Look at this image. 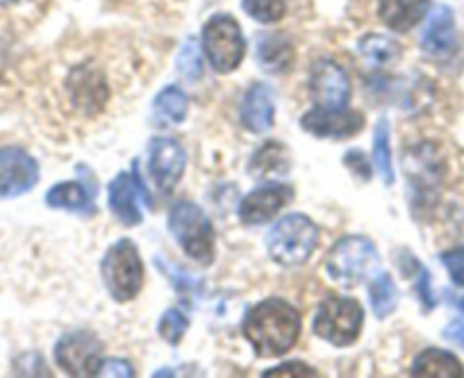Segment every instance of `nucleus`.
<instances>
[{"mask_svg":"<svg viewBox=\"0 0 464 378\" xmlns=\"http://www.w3.org/2000/svg\"><path fill=\"white\" fill-rule=\"evenodd\" d=\"M39 182L37 160L24 149H0V199L24 197Z\"/></svg>","mask_w":464,"mask_h":378,"instance_id":"obj_12","label":"nucleus"},{"mask_svg":"<svg viewBox=\"0 0 464 378\" xmlns=\"http://www.w3.org/2000/svg\"><path fill=\"white\" fill-rule=\"evenodd\" d=\"M242 7L260 24H278L287 15V0H242Z\"/></svg>","mask_w":464,"mask_h":378,"instance_id":"obj_26","label":"nucleus"},{"mask_svg":"<svg viewBox=\"0 0 464 378\" xmlns=\"http://www.w3.org/2000/svg\"><path fill=\"white\" fill-rule=\"evenodd\" d=\"M200 44H203L205 57L217 73H232L246 57V39L239 24L230 15H214L205 24Z\"/></svg>","mask_w":464,"mask_h":378,"instance_id":"obj_7","label":"nucleus"},{"mask_svg":"<svg viewBox=\"0 0 464 378\" xmlns=\"http://www.w3.org/2000/svg\"><path fill=\"white\" fill-rule=\"evenodd\" d=\"M292 201V187L287 185H265L253 189L239 203V219L246 226H260L274 219L287 203Z\"/></svg>","mask_w":464,"mask_h":378,"instance_id":"obj_14","label":"nucleus"},{"mask_svg":"<svg viewBox=\"0 0 464 378\" xmlns=\"http://www.w3.org/2000/svg\"><path fill=\"white\" fill-rule=\"evenodd\" d=\"M155 112H158L164 121L182 123L187 112H189V99H187V93L182 92L180 87L169 84V87H164L162 92L158 93V99H155Z\"/></svg>","mask_w":464,"mask_h":378,"instance_id":"obj_24","label":"nucleus"},{"mask_svg":"<svg viewBox=\"0 0 464 378\" xmlns=\"http://www.w3.org/2000/svg\"><path fill=\"white\" fill-rule=\"evenodd\" d=\"M362 326L364 310L360 301L337 295H330L321 301L312 322L316 335L333 346H351L358 342Z\"/></svg>","mask_w":464,"mask_h":378,"instance_id":"obj_5","label":"nucleus"},{"mask_svg":"<svg viewBox=\"0 0 464 378\" xmlns=\"http://www.w3.org/2000/svg\"><path fill=\"white\" fill-rule=\"evenodd\" d=\"M178 71H180V75L185 80H189V82H194V80L200 78V71H203V64H200V48L198 44L194 42V39H189V42L182 46L180 55H178Z\"/></svg>","mask_w":464,"mask_h":378,"instance_id":"obj_28","label":"nucleus"},{"mask_svg":"<svg viewBox=\"0 0 464 378\" xmlns=\"http://www.w3.org/2000/svg\"><path fill=\"white\" fill-rule=\"evenodd\" d=\"M441 262H444L446 271H449V276L453 278L455 286L464 287V247L446 251L444 256H441Z\"/></svg>","mask_w":464,"mask_h":378,"instance_id":"obj_31","label":"nucleus"},{"mask_svg":"<svg viewBox=\"0 0 464 378\" xmlns=\"http://www.w3.org/2000/svg\"><path fill=\"white\" fill-rule=\"evenodd\" d=\"M319 244V228L301 212L283 217L266 235V251L271 260L283 267H296L310 260Z\"/></svg>","mask_w":464,"mask_h":378,"instance_id":"obj_2","label":"nucleus"},{"mask_svg":"<svg viewBox=\"0 0 464 378\" xmlns=\"http://www.w3.org/2000/svg\"><path fill=\"white\" fill-rule=\"evenodd\" d=\"M96 376H135V369H132L130 363L126 360H119V358H110V360H102L101 367H98Z\"/></svg>","mask_w":464,"mask_h":378,"instance_id":"obj_32","label":"nucleus"},{"mask_svg":"<svg viewBox=\"0 0 464 378\" xmlns=\"http://www.w3.org/2000/svg\"><path fill=\"white\" fill-rule=\"evenodd\" d=\"M301 315L283 299L260 301L242 324L244 337L260 358H280L301 335Z\"/></svg>","mask_w":464,"mask_h":378,"instance_id":"obj_1","label":"nucleus"},{"mask_svg":"<svg viewBox=\"0 0 464 378\" xmlns=\"http://www.w3.org/2000/svg\"><path fill=\"white\" fill-rule=\"evenodd\" d=\"M307 89L321 108H346L351 101V78L333 60H316L310 69Z\"/></svg>","mask_w":464,"mask_h":378,"instance_id":"obj_10","label":"nucleus"},{"mask_svg":"<svg viewBox=\"0 0 464 378\" xmlns=\"http://www.w3.org/2000/svg\"><path fill=\"white\" fill-rule=\"evenodd\" d=\"M458 308H459V310H462V313H464V296H462V299H459V301H458Z\"/></svg>","mask_w":464,"mask_h":378,"instance_id":"obj_37","label":"nucleus"},{"mask_svg":"<svg viewBox=\"0 0 464 378\" xmlns=\"http://www.w3.org/2000/svg\"><path fill=\"white\" fill-rule=\"evenodd\" d=\"M137 194L144 199L146 203H150L149 192H146L144 182H141L140 173H119L114 180L107 187V206H110L111 215L121 221L123 226H137L141 224V210L137 206Z\"/></svg>","mask_w":464,"mask_h":378,"instance_id":"obj_13","label":"nucleus"},{"mask_svg":"<svg viewBox=\"0 0 464 378\" xmlns=\"http://www.w3.org/2000/svg\"><path fill=\"white\" fill-rule=\"evenodd\" d=\"M187 155L182 146L171 137H155L150 141V173L158 189L169 192L185 173Z\"/></svg>","mask_w":464,"mask_h":378,"instance_id":"obj_15","label":"nucleus"},{"mask_svg":"<svg viewBox=\"0 0 464 378\" xmlns=\"http://www.w3.org/2000/svg\"><path fill=\"white\" fill-rule=\"evenodd\" d=\"M187 331H189V319H187L185 315H182L180 310H176V308L167 310V313L162 315V319H160V324H158L160 337H162L164 342H169V344H173V346L180 344Z\"/></svg>","mask_w":464,"mask_h":378,"instance_id":"obj_27","label":"nucleus"},{"mask_svg":"<svg viewBox=\"0 0 464 378\" xmlns=\"http://www.w3.org/2000/svg\"><path fill=\"white\" fill-rule=\"evenodd\" d=\"M444 337L446 340L453 342V344H458L459 349H464V322L462 319H455V322H450L449 326H446Z\"/></svg>","mask_w":464,"mask_h":378,"instance_id":"obj_35","label":"nucleus"},{"mask_svg":"<svg viewBox=\"0 0 464 378\" xmlns=\"http://www.w3.org/2000/svg\"><path fill=\"white\" fill-rule=\"evenodd\" d=\"M417 269V278H414V292H417L419 301H421L423 310H432L435 308V299H432V290H430V274L423 265H414Z\"/></svg>","mask_w":464,"mask_h":378,"instance_id":"obj_30","label":"nucleus"},{"mask_svg":"<svg viewBox=\"0 0 464 378\" xmlns=\"http://www.w3.org/2000/svg\"><path fill=\"white\" fill-rule=\"evenodd\" d=\"M14 3H19V0H0V5H14Z\"/></svg>","mask_w":464,"mask_h":378,"instance_id":"obj_36","label":"nucleus"},{"mask_svg":"<svg viewBox=\"0 0 464 378\" xmlns=\"http://www.w3.org/2000/svg\"><path fill=\"white\" fill-rule=\"evenodd\" d=\"M283 150H285L283 146L276 144V141H274V144L262 146V149L257 150L256 160H253V164H251L253 176H257V178L269 176V173H271L269 167H276V164L280 167V158H283Z\"/></svg>","mask_w":464,"mask_h":378,"instance_id":"obj_29","label":"nucleus"},{"mask_svg":"<svg viewBox=\"0 0 464 378\" xmlns=\"http://www.w3.org/2000/svg\"><path fill=\"white\" fill-rule=\"evenodd\" d=\"M392 131L390 121L385 117L376 123L373 131V164H376L378 176L382 178L387 187L394 185V164H392Z\"/></svg>","mask_w":464,"mask_h":378,"instance_id":"obj_23","label":"nucleus"},{"mask_svg":"<svg viewBox=\"0 0 464 378\" xmlns=\"http://www.w3.org/2000/svg\"><path fill=\"white\" fill-rule=\"evenodd\" d=\"M239 119H242L244 128L256 132V135H265L274 128L276 105L269 84L253 82L248 87V92L244 93L242 105H239Z\"/></svg>","mask_w":464,"mask_h":378,"instance_id":"obj_17","label":"nucleus"},{"mask_svg":"<svg viewBox=\"0 0 464 378\" xmlns=\"http://www.w3.org/2000/svg\"><path fill=\"white\" fill-rule=\"evenodd\" d=\"M412 376H435V378H459L464 376V367L453 354L441 349H426L414 358Z\"/></svg>","mask_w":464,"mask_h":378,"instance_id":"obj_20","label":"nucleus"},{"mask_svg":"<svg viewBox=\"0 0 464 378\" xmlns=\"http://www.w3.org/2000/svg\"><path fill=\"white\" fill-rule=\"evenodd\" d=\"M265 376H316V372H312L307 364L289 363V364H280V367L276 369H269V372H265Z\"/></svg>","mask_w":464,"mask_h":378,"instance_id":"obj_34","label":"nucleus"},{"mask_svg":"<svg viewBox=\"0 0 464 378\" xmlns=\"http://www.w3.org/2000/svg\"><path fill=\"white\" fill-rule=\"evenodd\" d=\"M369 299H372V308L378 319H385L394 313L396 304H399V290H396L394 280L390 274H381L373 278L372 290H369Z\"/></svg>","mask_w":464,"mask_h":378,"instance_id":"obj_25","label":"nucleus"},{"mask_svg":"<svg viewBox=\"0 0 464 378\" xmlns=\"http://www.w3.org/2000/svg\"><path fill=\"white\" fill-rule=\"evenodd\" d=\"M169 233L182 251L200 265L214 260V228L209 217L189 201H178L169 212Z\"/></svg>","mask_w":464,"mask_h":378,"instance_id":"obj_6","label":"nucleus"},{"mask_svg":"<svg viewBox=\"0 0 464 378\" xmlns=\"http://www.w3.org/2000/svg\"><path fill=\"white\" fill-rule=\"evenodd\" d=\"M46 203L55 210L89 215L93 210V192L87 189L82 182H57L46 194Z\"/></svg>","mask_w":464,"mask_h":378,"instance_id":"obj_19","label":"nucleus"},{"mask_svg":"<svg viewBox=\"0 0 464 378\" xmlns=\"http://www.w3.org/2000/svg\"><path fill=\"white\" fill-rule=\"evenodd\" d=\"M358 51L369 64L378 66V69L392 64L401 55L399 44L392 37H385V34H367V37H362L358 42Z\"/></svg>","mask_w":464,"mask_h":378,"instance_id":"obj_22","label":"nucleus"},{"mask_svg":"<svg viewBox=\"0 0 464 378\" xmlns=\"http://www.w3.org/2000/svg\"><path fill=\"white\" fill-rule=\"evenodd\" d=\"M421 48L435 60H446L458 48V30L450 7L437 5L428 16L426 30L421 34Z\"/></svg>","mask_w":464,"mask_h":378,"instance_id":"obj_16","label":"nucleus"},{"mask_svg":"<svg viewBox=\"0 0 464 378\" xmlns=\"http://www.w3.org/2000/svg\"><path fill=\"white\" fill-rule=\"evenodd\" d=\"M55 363L71 376H96L102 363V342L93 333H66L55 344Z\"/></svg>","mask_w":464,"mask_h":378,"instance_id":"obj_8","label":"nucleus"},{"mask_svg":"<svg viewBox=\"0 0 464 378\" xmlns=\"http://www.w3.org/2000/svg\"><path fill=\"white\" fill-rule=\"evenodd\" d=\"M301 128L321 140H348L364 128V114L346 108H312L301 117Z\"/></svg>","mask_w":464,"mask_h":378,"instance_id":"obj_11","label":"nucleus"},{"mask_svg":"<svg viewBox=\"0 0 464 378\" xmlns=\"http://www.w3.org/2000/svg\"><path fill=\"white\" fill-rule=\"evenodd\" d=\"M430 0H381L378 16L394 33H410L426 16Z\"/></svg>","mask_w":464,"mask_h":378,"instance_id":"obj_18","label":"nucleus"},{"mask_svg":"<svg viewBox=\"0 0 464 378\" xmlns=\"http://www.w3.org/2000/svg\"><path fill=\"white\" fill-rule=\"evenodd\" d=\"M101 276L116 304H128L140 295L144 286V265L132 239H119L107 248L101 262Z\"/></svg>","mask_w":464,"mask_h":378,"instance_id":"obj_3","label":"nucleus"},{"mask_svg":"<svg viewBox=\"0 0 464 378\" xmlns=\"http://www.w3.org/2000/svg\"><path fill=\"white\" fill-rule=\"evenodd\" d=\"M294 62V48L280 34H269V37H260L257 42V64L266 73H283L292 66Z\"/></svg>","mask_w":464,"mask_h":378,"instance_id":"obj_21","label":"nucleus"},{"mask_svg":"<svg viewBox=\"0 0 464 378\" xmlns=\"http://www.w3.org/2000/svg\"><path fill=\"white\" fill-rule=\"evenodd\" d=\"M66 92L73 110L84 117H96L105 110L110 101V84L98 69L87 64H78L71 69L66 78Z\"/></svg>","mask_w":464,"mask_h":378,"instance_id":"obj_9","label":"nucleus"},{"mask_svg":"<svg viewBox=\"0 0 464 378\" xmlns=\"http://www.w3.org/2000/svg\"><path fill=\"white\" fill-rule=\"evenodd\" d=\"M381 265V256L373 242L367 237H343L325 256V274L333 283L343 287L360 286L364 278L373 276Z\"/></svg>","mask_w":464,"mask_h":378,"instance_id":"obj_4","label":"nucleus"},{"mask_svg":"<svg viewBox=\"0 0 464 378\" xmlns=\"http://www.w3.org/2000/svg\"><path fill=\"white\" fill-rule=\"evenodd\" d=\"M343 164H346L355 176L362 178V180H369V178H372V167H369L367 158H364L360 150H351V153L343 155Z\"/></svg>","mask_w":464,"mask_h":378,"instance_id":"obj_33","label":"nucleus"}]
</instances>
